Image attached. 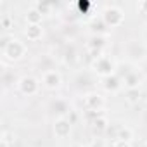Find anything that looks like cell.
<instances>
[{
  "label": "cell",
  "instance_id": "2e32d148",
  "mask_svg": "<svg viewBox=\"0 0 147 147\" xmlns=\"http://www.w3.org/2000/svg\"><path fill=\"white\" fill-rule=\"evenodd\" d=\"M116 138L131 142V140H133V130H131L130 126H126V125H121V126H118V130H116Z\"/></svg>",
  "mask_w": 147,
  "mask_h": 147
},
{
  "label": "cell",
  "instance_id": "3957f363",
  "mask_svg": "<svg viewBox=\"0 0 147 147\" xmlns=\"http://www.w3.org/2000/svg\"><path fill=\"white\" fill-rule=\"evenodd\" d=\"M100 19L107 28H119L125 23V12L118 5H106L100 12Z\"/></svg>",
  "mask_w": 147,
  "mask_h": 147
},
{
  "label": "cell",
  "instance_id": "ba28073f",
  "mask_svg": "<svg viewBox=\"0 0 147 147\" xmlns=\"http://www.w3.org/2000/svg\"><path fill=\"white\" fill-rule=\"evenodd\" d=\"M71 130H73V123L67 118H55L54 119L52 131H54L55 138H66V137H69Z\"/></svg>",
  "mask_w": 147,
  "mask_h": 147
},
{
  "label": "cell",
  "instance_id": "603a6c76",
  "mask_svg": "<svg viewBox=\"0 0 147 147\" xmlns=\"http://www.w3.org/2000/svg\"><path fill=\"white\" fill-rule=\"evenodd\" d=\"M0 147H11V142L7 138H2L0 137Z\"/></svg>",
  "mask_w": 147,
  "mask_h": 147
},
{
  "label": "cell",
  "instance_id": "ffe728a7",
  "mask_svg": "<svg viewBox=\"0 0 147 147\" xmlns=\"http://www.w3.org/2000/svg\"><path fill=\"white\" fill-rule=\"evenodd\" d=\"M12 24H14V19H12V16H9V14H4L2 18H0V26H2L4 30H11V28H12Z\"/></svg>",
  "mask_w": 147,
  "mask_h": 147
},
{
  "label": "cell",
  "instance_id": "7a4b0ae2",
  "mask_svg": "<svg viewBox=\"0 0 147 147\" xmlns=\"http://www.w3.org/2000/svg\"><path fill=\"white\" fill-rule=\"evenodd\" d=\"M28 52V47L24 42H21L19 38L16 36H11V40L7 42V45L2 47V55L11 61V62H16V61H21Z\"/></svg>",
  "mask_w": 147,
  "mask_h": 147
},
{
  "label": "cell",
  "instance_id": "4fadbf2b",
  "mask_svg": "<svg viewBox=\"0 0 147 147\" xmlns=\"http://www.w3.org/2000/svg\"><path fill=\"white\" fill-rule=\"evenodd\" d=\"M90 126H92V130H94L95 133H104V131H107V130H109L111 121H109V118L102 113L99 118H95V119L90 123Z\"/></svg>",
  "mask_w": 147,
  "mask_h": 147
},
{
  "label": "cell",
  "instance_id": "8992f818",
  "mask_svg": "<svg viewBox=\"0 0 147 147\" xmlns=\"http://www.w3.org/2000/svg\"><path fill=\"white\" fill-rule=\"evenodd\" d=\"M83 106L87 111H102L106 106V99L99 92H88L83 95Z\"/></svg>",
  "mask_w": 147,
  "mask_h": 147
},
{
  "label": "cell",
  "instance_id": "d6986e66",
  "mask_svg": "<svg viewBox=\"0 0 147 147\" xmlns=\"http://www.w3.org/2000/svg\"><path fill=\"white\" fill-rule=\"evenodd\" d=\"M33 5H35L43 16H45V14H50V11L54 9V4H52V2H35Z\"/></svg>",
  "mask_w": 147,
  "mask_h": 147
},
{
  "label": "cell",
  "instance_id": "44dd1931",
  "mask_svg": "<svg viewBox=\"0 0 147 147\" xmlns=\"http://www.w3.org/2000/svg\"><path fill=\"white\" fill-rule=\"evenodd\" d=\"M111 147H131V142H126V140H119V138H114Z\"/></svg>",
  "mask_w": 147,
  "mask_h": 147
},
{
  "label": "cell",
  "instance_id": "5b68a950",
  "mask_svg": "<svg viewBox=\"0 0 147 147\" xmlns=\"http://www.w3.org/2000/svg\"><path fill=\"white\" fill-rule=\"evenodd\" d=\"M42 85L47 88V90H59L62 87V75L57 71V69H45L43 75H42Z\"/></svg>",
  "mask_w": 147,
  "mask_h": 147
},
{
  "label": "cell",
  "instance_id": "7c38bea8",
  "mask_svg": "<svg viewBox=\"0 0 147 147\" xmlns=\"http://www.w3.org/2000/svg\"><path fill=\"white\" fill-rule=\"evenodd\" d=\"M24 35L30 42H38L43 36V28H42V24H26Z\"/></svg>",
  "mask_w": 147,
  "mask_h": 147
},
{
  "label": "cell",
  "instance_id": "cb8c5ba5",
  "mask_svg": "<svg viewBox=\"0 0 147 147\" xmlns=\"http://www.w3.org/2000/svg\"><path fill=\"white\" fill-rule=\"evenodd\" d=\"M83 147H102V142H100V140H94L92 144H88V145H83Z\"/></svg>",
  "mask_w": 147,
  "mask_h": 147
},
{
  "label": "cell",
  "instance_id": "52a82bcc",
  "mask_svg": "<svg viewBox=\"0 0 147 147\" xmlns=\"http://www.w3.org/2000/svg\"><path fill=\"white\" fill-rule=\"evenodd\" d=\"M123 80V88L125 90H133V88H140L142 82H144V76L138 69H130L125 73V76H121Z\"/></svg>",
  "mask_w": 147,
  "mask_h": 147
},
{
  "label": "cell",
  "instance_id": "277c9868",
  "mask_svg": "<svg viewBox=\"0 0 147 147\" xmlns=\"http://www.w3.org/2000/svg\"><path fill=\"white\" fill-rule=\"evenodd\" d=\"M18 90H19V94H23L26 97H33L40 92V82H38V78H35L31 75H24L18 80Z\"/></svg>",
  "mask_w": 147,
  "mask_h": 147
},
{
  "label": "cell",
  "instance_id": "8fae6325",
  "mask_svg": "<svg viewBox=\"0 0 147 147\" xmlns=\"http://www.w3.org/2000/svg\"><path fill=\"white\" fill-rule=\"evenodd\" d=\"M50 107L57 114V118H67L71 113V107H69L67 100H64V99H54L50 102Z\"/></svg>",
  "mask_w": 147,
  "mask_h": 147
},
{
  "label": "cell",
  "instance_id": "ac0fdd59",
  "mask_svg": "<svg viewBox=\"0 0 147 147\" xmlns=\"http://www.w3.org/2000/svg\"><path fill=\"white\" fill-rule=\"evenodd\" d=\"M75 7L78 9V14H83V16H90L92 18L90 9H94L95 4H92V2H78V4H75Z\"/></svg>",
  "mask_w": 147,
  "mask_h": 147
},
{
  "label": "cell",
  "instance_id": "e0dca14e",
  "mask_svg": "<svg viewBox=\"0 0 147 147\" xmlns=\"http://www.w3.org/2000/svg\"><path fill=\"white\" fill-rule=\"evenodd\" d=\"M90 26H92V35H107V26L104 24V21L100 18L99 19H92Z\"/></svg>",
  "mask_w": 147,
  "mask_h": 147
},
{
  "label": "cell",
  "instance_id": "7402d4cb",
  "mask_svg": "<svg viewBox=\"0 0 147 147\" xmlns=\"http://www.w3.org/2000/svg\"><path fill=\"white\" fill-rule=\"evenodd\" d=\"M137 11L144 16H147V0H142V2L137 4Z\"/></svg>",
  "mask_w": 147,
  "mask_h": 147
},
{
  "label": "cell",
  "instance_id": "9a60e30c",
  "mask_svg": "<svg viewBox=\"0 0 147 147\" xmlns=\"http://www.w3.org/2000/svg\"><path fill=\"white\" fill-rule=\"evenodd\" d=\"M125 100L130 106H137L142 100V92L140 88H133V90H125Z\"/></svg>",
  "mask_w": 147,
  "mask_h": 147
},
{
  "label": "cell",
  "instance_id": "d4e9b609",
  "mask_svg": "<svg viewBox=\"0 0 147 147\" xmlns=\"http://www.w3.org/2000/svg\"><path fill=\"white\" fill-rule=\"evenodd\" d=\"M144 42H145V45H147V28H145V31H144Z\"/></svg>",
  "mask_w": 147,
  "mask_h": 147
},
{
  "label": "cell",
  "instance_id": "5bb4252c",
  "mask_svg": "<svg viewBox=\"0 0 147 147\" xmlns=\"http://www.w3.org/2000/svg\"><path fill=\"white\" fill-rule=\"evenodd\" d=\"M24 19H26V24H42V19H43V14L35 7V5H31L28 11H26V14H24Z\"/></svg>",
  "mask_w": 147,
  "mask_h": 147
},
{
  "label": "cell",
  "instance_id": "9c48e42d",
  "mask_svg": "<svg viewBox=\"0 0 147 147\" xmlns=\"http://www.w3.org/2000/svg\"><path fill=\"white\" fill-rule=\"evenodd\" d=\"M100 85H102V88H104L106 92L116 94V92H119V90L123 88V80H121V76L116 73V75H111V76H107V78H102V80H100Z\"/></svg>",
  "mask_w": 147,
  "mask_h": 147
},
{
  "label": "cell",
  "instance_id": "30bf717a",
  "mask_svg": "<svg viewBox=\"0 0 147 147\" xmlns=\"http://www.w3.org/2000/svg\"><path fill=\"white\" fill-rule=\"evenodd\" d=\"M107 38H109V35H90V38L85 43V49L87 50H104L106 52Z\"/></svg>",
  "mask_w": 147,
  "mask_h": 147
},
{
  "label": "cell",
  "instance_id": "6da1fadb",
  "mask_svg": "<svg viewBox=\"0 0 147 147\" xmlns=\"http://www.w3.org/2000/svg\"><path fill=\"white\" fill-rule=\"evenodd\" d=\"M90 69L102 80V78H107L111 75H116V71H118V61L113 55L104 54L99 59L90 61Z\"/></svg>",
  "mask_w": 147,
  "mask_h": 147
}]
</instances>
